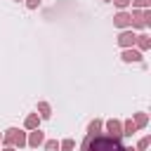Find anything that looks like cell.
Masks as SVG:
<instances>
[{"label":"cell","instance_id":"44dd1931","mask_svg":"<svg viewBox=\"0 0 151 151\" xmlns=\"http://www.w3.org/2000/svg\"><path fill=\"white\" fill-rule=\"evenodd\" d=\"M125 151H134V149H132V146H130V149H125Z\"/></svg>","mask_w":151,"mask_h":151},{"label":"cell","instance_id":"7402d4cb","mask_svg":"<svg viewBox=\"0 0 151 151\" xmlns=\"http://www.w3.org/2000/svg\"><path fill=\"white\" fill-rule=\"evenodd\" d=\"M106 2H109V0H106Z\"/></svg>","mask_w":151,"mask_h":151},{"label":"cell","instance_id":"52a82bcc","mask_svg":"<svg viewBox=\"0 0 151 151\" xmlns=\"http://www.w3.org/2000/svg\"><path fill=\"white\" fill-rule=\"evenodd\" d=\"M120 57H123V61H142V52H137V50H125Z\"/></svg>","mask_w":151,"mask_h":151},{"label":"cell","instance_id":"9c48e42d","mask_svg":"<svg viewBox=\"0 0 151 151\" xmlns=\"http://www.w3.org/2000/svg\"><path fill=\"white\" fill-rule=\"evenodd\" d=\"M134 42L139 45V50H149V47H151V38H149V35H137Z\"/></svg>","mask_w":151,"mask_h":151},{"label":"cell","instance_id":"2e32d148","mask_svg":"<svg viewBox=\"0 0 151 151\" xmlns=\"http://www.w3.org/2000/svg\"><path fill=\"white\" fill-rule=\"evenodd\" d=\"M42 144H45V149H47V151H57V149H59L57 139H47V142H42Z\"/></svg>","mask_w":151,"mask_h":151},{"label":"cell","instance_id":"ba28073f","mask_svg":"<svg viewBox=\"0 0 151 151\" xmlns=\"http://www.w3.org/2000/svg\"><path fill=\"white\" fill-rule=\"evenodd\" d=\"M26 130H38V125H40V118H38V113H31L28 118H26Z\"/></svg>","mask_w":151,"mask_h":151},{"label":"cell","instance_id":"5b68a950","mask_svg":"<svg viewBox=\"0 0 151 151\" xmlns=\"http://www.w3.org/2000/svg\"><path fill=\"white\" fill-rule=\"evenodd\" d=\"M113 26H118V28L130 26V14H127V12H118V14L113 17Z\"/></svg>","mask_w":151,"mask_h":151},{"label":"cell","instance_id":"277c9868","mask_svg":"<svg viewBox=\"0 0 151 151\" xmlns=\"http://www.w3.org/2000/svg\"><path fill=\"white\" fill-rule=\"evenodd\" d=\"M134 33L132 31H123L120 35H118V45H123V47H130V45H134Z\"/></svg>","mask_w":151,"mask_h":151},{"label":"cell","instance_id":"3957f363","mask_svg":"<svg viewBox=\"0 0 151 151\" xmlns=\"http://www.w3.org/2000/svg\"><path fill=\"white\" fill-rule=\"evenodd\" d=\"M106 130H109V137H116V139L123 137V125H120L118 120H109V123H106Z\"/></svg>","mask_w":151,"mask_h":151},{"label":"cell","instance_id":"ac0fdd59","mask_svg":"<svg viewBox=\"0 0 151 151\" xmlns=\"http://www.w3.org/2000/svg\"><path fill=\"white\" fill-rule=\"evenodd\" d=\"M113 2H116V7H118V9H125V7L130 5V0H113Z\"/></svg>","mask_w":151,"mask_h":151},{"label":"cell","instance_id":"30bf717a","mask_svg":"<svg viewBox=\"0 0 151 151\" xmlns=\"http://www.w3.org/2000/svg\"><path fill=\"white\" fill-rule=\"evenodd\" d=\"M38 111H40V118H45V120L52 116V111H50V104H47V101H40V104H38Z\"/></svg>","mask_w":151,"mask_h":151},{"label":"cell","instance_id":"7a4b0ae2","mask_svg":"<svg viewBox=\"0 0 151 151\" xmlns=\"http://www.w3.org/2000/svg\"><path fill=\"white\" fill-rule=\"evenodd\" d=\"M2 139H5V144H7V146H19V149H21V146H26V134H24L21 130H17V127H9V130L5 132V137H2Z\"/></svg>","mask_w":151,"mask_h":151},{"label":"cell","instance_id":"8992f818","mask_svg":"<svg viewBox=\"0 0 151 151\" xmlns=\"http://www.w3.org/2000/svg\"><path fill=\"white\" fill-rule=\"evenodd\" d=\"M42 142H45V134H42L40 130H33V132H31V137L26 139V144H28V146H40Z\"/></svg>","mask_w":151,"mask_h":151},{"label":"cell","instance_id":"ffe728a7","mask_svg":"<svg viewBox=\"0 0 151 151\" xmlns=\"http://www.w3.org/2000/svg\"><path fill=\"white\" fill-rule=\"evenodd\" d=\"M5 151H17V149L14 146H5Z\"/></svg>","mask_w":151,"mask_h":151},{"label":"cell","instance_id":"8fae6325","mask_svg":"<svg viewBox=\"0 0 151 151\" xmlns=\"http://www.w3.org/2000/svg\"><path fill=\"white\" fill-rule=\"evenodd\" d=\"M132 123H134V127H146V123H149V116H146V113H137Z\"/></svg>","mask_w":151,"mask_h":151},{"label":"cell","instance_id":"4fadbf2b","mask_svg":"<svg viewBox=\"0 0 151 151\" xmlns=\"http://www.w3.org/2000/svg\"><path fill=\"white\" fill-rule=\"evenodd\" d=\"M137 132V127H134V123L132 120H127L125 125H123V134H134Z\"/></svg>","mask_w":151,"mask_h":151},{"label":"cell","instance_id":"9a60e30c","mask_svg":"<svg viewBox=\"0 0 151 151\" xmlns=\"http://www.w3.org/2000/svg\"><path fill=\"white\" fill-rule=\"evenodd\" d=\"M132 5H134L137 9H149V5H151V0H132Z\"/></svg>","mask_w":151,"mask_h":151},{"label":"cell","instance_id":"6da1fadb","mask_svg":"<svg viewBox=\"0 0 151 151\" xmlns=\"http://www.w3.org/2000/svg\"><path fill=\"white\" fill-rule=\"evenodd\" d=\"M83 151H125L120 139L109 137V134H87L80 144Z\"/></svg>","mask_w":151,"mask_h":151},{"label":"cell","instance_id":"d6986e66","mask_svg":"<svg viewBox=\"0 0 151 151\" xmlns=\"http://www.w3.org/2000/svg\"><path fill=\"white\" fill-rule=\"evenodd\" d=\"M26 5H28V7H31V9H35V7H38V5H40V0H26Z\"/></svg>","mask_w":151,"mask_h":151},{"label":"cell","instance_id":"5bb4252c","mask_svg":"<svg viewBox=\"0 0 151 151\" xmlns=\"http://www.w3.org/2000/svg\"><path fill=\"white\" fill-rule=\"evenodd\" d=\"M149 144H151V137H142V139H139V144H137V149H139V151H146V149H149Z\"/></svg>","mask_w":151,"mask_h":151},{"label":"cell","instance_id":"e0dca14e","mask_svg":"<svg viewBox=\"0 0 151 151\" xmlns=\"http://www.w3.org/2000/svg\"><path fill=\"white\" fill-rule=\"evenodd\" d=\"M73 146H76L73 139H64V142H61V151H73Z\"/></svg>","mask_w":151,"mask_h":151},{"label":"cell","instance_id":"7c38bea8","mask_svg":"<svg viewBox=\"0 0 151 151\" xmlns=\"http://www.w3.org/2000/svg\"><path fill=\"white\" fill-rule=\"evenodd\" d=\"M99 130H101V120H92L87 125V134H99Z\"/></svg>","mask_w":151,"mask_h":151}]
</instances>
